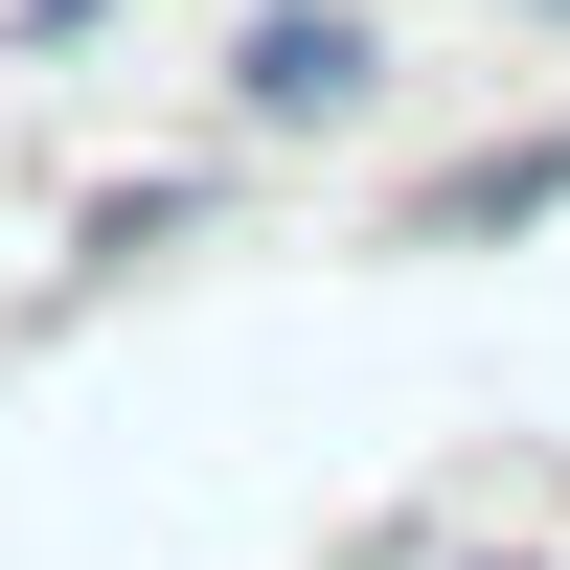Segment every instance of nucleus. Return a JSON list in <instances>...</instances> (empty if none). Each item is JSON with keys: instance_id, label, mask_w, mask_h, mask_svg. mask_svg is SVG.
<instances>
[{"instance_id": "f03ea898", "label": "nucleus", "mask_w": 570, "mask_h": 570, "mask_svg": "<svg viewBox=\"0 0 570 570\" xmlns=\"http://www.w3.org/2000/svg\"><path fill=\"white\" fill-rule=\"evenodd\" d=\"M525 206H570V115H548V137H502V160H456V183H434V252H480V228H525Z\"/></svg>"}, {"instance_id": "20e7f679", "label": "nucleus", "mask_w": 570, "mask_h": 570, "mask_svg": "<svg viewBox=\"0 0 570 570\" xmlns=\"http://www.w3.org/2000/svg\"><path fill=\"white\" fill-rule=\"evenodd\" d=\"M480 570H548V548H480Z\"/></svg>"}, {"instance_id": "f257e3e1", "label": "nucleus", "mask_w": 570, "mask_h": 570, "mask_svg": "<svg viewBox=\"0 0 570 570\" xmlns=\"http://www.w3.org/2000/svg\"><path fill=\"white\" fill-rule=\"evenodd\" d=\"M228 91H252L274 137H320V115H365V23H343V0H274V23L228 46Z\"/></svg>"}, {"instance_id": "7ed1b4c3", "label": "nucleus", "mask_w": 570, "mask_h": 570, "mask_svg": "<svg viewBox=\"0 0 570 570\" xmlns=\"http://www.w3.org/2000/svg\"><path fill=\"white\" fill-rule=\"evenodd\" d=\"M91 23H115V0H23V46H91Z\"/></svg>"}]
</instances>
